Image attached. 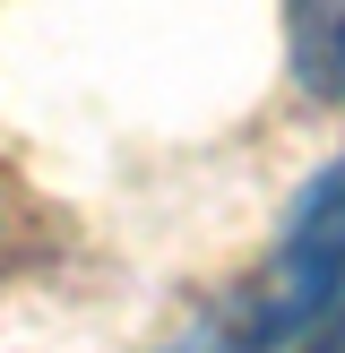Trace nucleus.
<instances>
[{"label": "nucleus", "mask_w": 345, "mask_h": 353, "mask_svg": "<svg viewBox=\"0 0 345 353\" xmlns=\"http://www.w3.org/2000/svg\"><path fill=\"white\" fill-rule=\"evenodd\" d=\"M345 285V164H328L310 181V199L293 207L285 250H276V302H268V336L310 327Z\"/></svg>", "instance_id": "1"}, {"label": "nucleus", "mask_w": 345, "mask_h": 353, "mask_svg": "<svg viewBox=\"0 0 345 353\" xmlns=\"http://www.w3.org/2000/svg\"><path fill=\"white\" fill-rule=\"evenodd\" d=\"M337 69H345V26H337Z\"/></svg>", "instance_id": "2"}]
</instances>
